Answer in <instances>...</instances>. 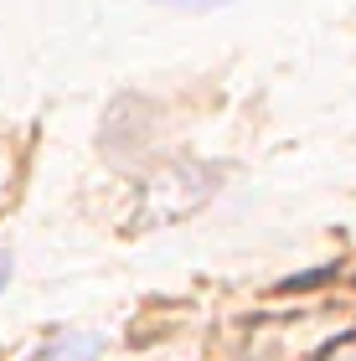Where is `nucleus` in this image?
Here are the masks:
<instances>
[{"mask_svg": "<svg viewBox=\"0 0 356 361\" xmlns=\"http://www.w3.org/2000/svg\"><path fill=\"white\" fill-rule=\"evenodd\" d=\"M37 361H99V336H83V331H68L57 336Z\"/></svg>", "mask_w": 356, "mask_h": 361, "instance_id": "obj_1", "label": "nucleus"}, {"mask_svg": "<svg viewBox=\"0 0 356 361\" xmlns=\"http://www.w3.org/2000/svg\"><path fill=\"white\" fill-rule=\"evenodd\" d=\"M160 6H176V11H217V6H233V0H160Z\"/></svg>", "mask_w": 356, "mask_h": 361, "instance_id": "obj_2", "label": "nucleus"}, {"mask_svg": "<svg viewBox=\"0 0 356 361\" xmlns=\"http://www.w3.org/2000/svg\"><path fill=\"white\" fill-rule=\"evenodd\" d=\"M11 284V253H0V289Z\"/></svg>", "mask_w": 356, "mask_h": 361, "instance_id": "obj_3", "label": "nucleus"}]
</instances>
